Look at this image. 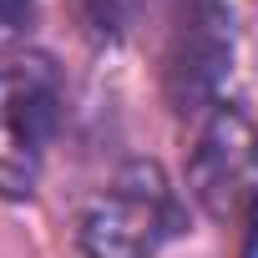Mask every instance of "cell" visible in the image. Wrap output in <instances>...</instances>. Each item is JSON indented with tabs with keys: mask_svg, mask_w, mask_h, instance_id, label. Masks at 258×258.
Listing matches in <instances>:
<instances>
[{
	"mask_svg": "<svg viewBox=\"0 0 258 258\" xmlns=\"http://www.w3.org/2000/svg\"><path fill=\"white\" fill-rule=\"evenodd\" d=\"M182 233H187L182 192L147 157L116 167L76 218V243L86 258H157Z\"/></svg>",
	"mask_w": 258,
	"mask_h": 258,
	"instance_id": "1",
	"label": "cell"
},
{
	"mask_svg": "<svg viewBox=\"0 0 258 258\" xmlns=\"http://www.w3.org/2000/svg\"><path fill=\"white\" fill-rule=\"evenodd\" d=\"M66 121V81L46 51H0V198H31Z\"/></svg>",
	"mask_w": 258,
	"mask_h": 258,
	"instance_id": "2",
	"label": "cell"
},
{
	"mask_svg": "<svg viewBox=\"0 0 258 258\" xmlns=\"http://www.w3.org/2000/svg\"><path fill=\"white\" fill-rule=\"evenodd\" d=\"M233 76V11L223 0H172L162 41V86L177 116L203 121L223 106Z\"/></svg>",
	"mask_w": 258,
	"mask_h": 258,
	"instance_id": "3",
	"label": "cell"
},
{
	"mask_svg": "<svg viewBox=\"0 0 258 258\" xmlns=\"http://www.w3.org/2000/svg\"><path fill=\"white\" fill-rule=\"evenodd\" d=\"M187 187L213 218H238L258 208V132L233 101L192 121Z\"/></svg>",
	"mask_w": 258,
	"mask_h": 258,
	"instance_id": "4",
	"label": "cell"
},
{
	"mask_svg": "<svg viewBox=\"0 0 258 258\" xmlns=\"http://www.w3.org/2000/svg\"><path fill=\"white\" fill-rule=\"evenodd\" d=\"M147 6L152 0H76V16H81L91 41H121V36L137 31Z\"/></svg>",
	"mask_w": 258,
	"mask_h": 258,
	"instance_id": "5",
	"label": "cell"
},
{
	"mask_svg": "<svg viewBox=\"0 0 258 258\" xmlns=\"http://www.w3.org/2000/svg\"><path fill=\"white\" fill-rule=\"evenodd\" d=\"M31 21H36V6H31V0H0V51L26 46Z\"/></svg>",
	"mask_w": 258,
	"mask_h": 258,
	"instance_id": "6",
	"label": "cell"
}]
</instances>
